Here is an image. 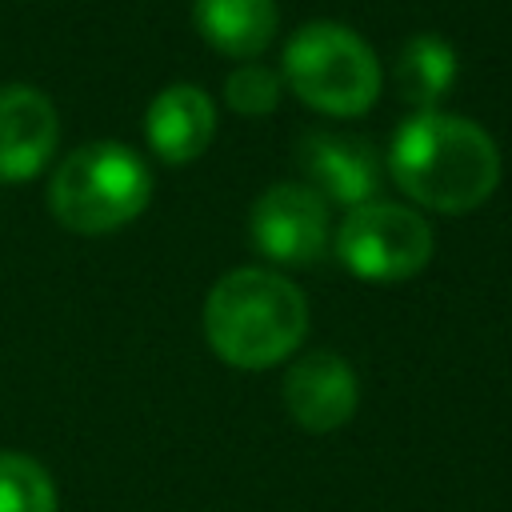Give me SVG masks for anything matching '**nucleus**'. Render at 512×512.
I'll return each instance as SVG.
<instances>
[{"label": "nucleus", "instance_id": "1", "mask_svg": "<svg viewBox=\"0 0 512 512\" xmlns=\"http://www.w3.org/2000/svg\"><path fill=\"white\" fill-rule=\"evenodd\" d=\"M388 168L416 204L436 212H468L500 184L496 140L476 120L432 108L400 124Z\"/></svg>", "mask_w": 512, "mask_h": 512}, {"label": "nucleus", "instance_id": "2", "mask_svg": "<svg viewBox=\"0 0 512 512\" xmlns=\"http://www.w3.org/2000/svg\"><path fill=\"white\" fill-rule=\"evenodd\" d=\"M304 332L308 304L300 288L268 268H236L204 300V336L232 368H272L300 348Z\"/></svg>", "mask_w": 512, "mask_h": 512}, {"label": "nucleus", "instance_id": "3", "mask_svg": "<svg viewBox=\"0 0 512 512\" xmlns=\"http://www.w3.org/2000/svg\"><path fill=\"white\" fill-rule=\"evenodd\" d=\"M152 172L128 144L96 140L60 160L48 184V208L68 232L100 236L144 212Z\"/></svg>", "mask_w": 512, "mask_h": 512}, {"label": "nucleus", "instance_id": "4", "mask_svg": "<svg viewBox=\"0 0 512 512\" xmlns=\"http://www.w3.org/2000/svg\"><path fill=\"white\" fill-rule=\"evenodd\" d=\"M284 80L328 116H360L380 96L376 52L336 20H312L284 44Z\"/></svg>", "mask_w": 512, "mask_h": 512}, {"label": "nucleus", "instance_id": "5", "mask_svg": "<svg viewBox=\"0 0 512 512\" xmlns=\"http://www.w3.org/2000/svg\"><path fill=\"white\" fill-rule=\"evenodd\" d=\"M436 236L424 224L420 212L388 200H368L360 208H348L340 232H336V256L340 264L376 284L408 280L432 260Z\"/></svg>", "mask_w": 512, "mask_h": 512}, {"label": "nucleus", "instance_id": "6", "mask_svg": "<svg viewBox=\"0 0 512 512\" xmlns=\"http://www.w3.org/2000/svg\"><path fill=\"white\" fill-rule=\"evenodd\" d=\"M252 240L276 264H312L328 244V204L308 184H272L252 204Z\"/></svg>", "mask_w": 512, "mask_h": 512}, {"label": "nucleus", "instance_id": "7", "mask_svg": "<svg viewBox=\"0 0 512 512\" xmlns=\"http://www.w3.org/2000/svg\"><path fill=\"white\" fill-rule=\"evenodd\" d=\"M360 400L356 388V372L348 368L344 356L336 352H308L300 356L288 376H284V404L288 416L304 428V432H336L340 424L352 420Z\"/></svg>", "mask_w": 512, "mask_h": 512}, {"label": "nucleus", "instance_id": "8", "mask_svg": "<svg viewBox=\"0 0 512 512\" xmlns=\"http://www.w3.org/2000/svg\"><path fill=\"white\" fill-rule=\"evenodd\" d=\"M300 164L308 172V188L324 200L360 208L376 196L380 188V164L372 144L356 136H336V132H308L300 140Z\"/></svg>", "mask_w": 512, "mask_h": 512}, {"label": "nucleus", "instance_id": "9", "mask_svg": "<svg viewBox=\"0 0 512 512\" xmlns=\"http://www.w3.org/2000/svg\"><path fill=\"white\" fill-rule=\"evenodd\" d=\"M56 148V108L40 88H0V180H28Z\"/></svg>", "mask_w": 512, "mask_h": 512}, {"label": "nucleus", "instance_id": "10", "mask_svg": "<svg viewBox=\"0 0 512 512\" xmlns=\"http://www.w3.org/2000/svg\"><path fill=\"white\" fill-rule=\"evenodd\" d=\"M144 132L156 156L168 164L196 160L216 132V108L196 84H168L144 112Z\"/></svg>", "mask_w": 512, "mask_h": 512}, {"label": "nucleus", "instance_id": "11", "mask_svg": "<svg viewBox=\"0 0 512 512\" xmlns=\"http://www.w3.org/2000/svg\"><path fill=\"white\" fill-rule=\"evenodd\" d=\"M200 36L224 56H256L276 36V0H196L192 4Z\"/></svg>", "mask_w": 512, "mask_h": 512}, {"label": "nucleus", "instance_id": "12", "mask_svg": "<svg viewBox=\"0 0 512 512\" xmlns=\"http://www.w3.org/2000/svg\"><path fill=\"white\" fill-rule=\"evenodd\" d=\"M456 80V52L436 32H416L396 52V92L408 104H436Z\"/></svg>", "mask_w": 512, "mask_h": 512}, {"label": "nucleus", "instance_id": "13", "mask_svg": "<svg viewBox=\"0 0 512 512\" xmlns=\"http://www.w3.org/2000/svg\"><path fill=\"white\" fill-rule=\"evenodd\" d=\"M0 512H56V484L40 460L0 452Z\"/></svg>", "mask_w": 512, "mask_h": 512}, {"label": "nucleus", "instance_id": "14", "mask_svg": "<svg viewBox=\"0 0 512 512\" xmlns=\"http://www.w3.org/2000/svg\"><path fill=\"white\" fill-rule=\"evenodd\" d=\"M224 96H228V108H236L244 116H264L280 104V76L264 64H240L228 72Z\"/></svg>", "mask_w": 512, "mask_h": 512}]
</instances>
